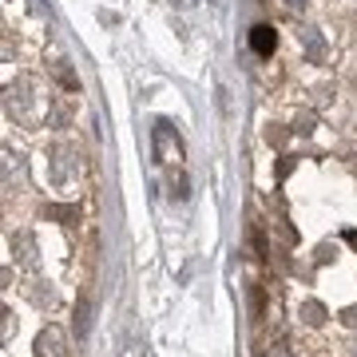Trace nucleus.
Listing matches in <instances>:
<instances>
[{
	"label": "nucleus",
	"instance_id": "obj_1",
	"mask_svg": "<svg viewBox=\"0 0 357 357\" xmlns=\"http://www.w3.org/2000/svg\"><path fill=\"white\" fill-rule=\"evenodd\" d=\"M250 48H255L258 56H270V52L278 48V32L270 24H255L250 28Z\"/></svg>",
	"mask_w": 357,
	"mask_h": 357
},
{
	"label": "nucleus",
	"instance_id": "obj_2",
	"mask_svg": "<svg viewBox=\"0 0 357 357\" xmlns=\"http://www.w3.org/2000/svg\"><path fill=\"white\" fill-rule=\"evenodd\" d=\"M40 354L36 357H60V330H48V333H40Z\"/></svg>",
	"mask_w": 357,
	"mask_h": 357
},
{
	"label": "nucleus",
	"instance_id": "obj_3",
	"mask_svg": "<svg viewBox=\"0 0 357 357\" xmlns=\"http://www.w3.org/2000/svg\"><path fill=\"white\" fill-rule=\"evenodd\" d=\"M290 8H298V0H290Z\"/></svg>",
	"mask_w": 357,
	"mask_h": 357
}]
</instances>
